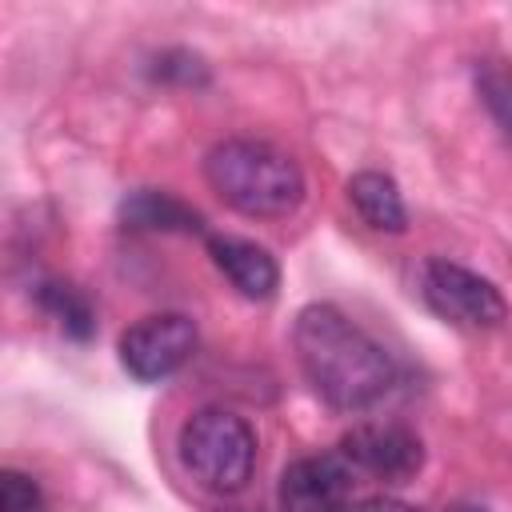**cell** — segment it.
I'll use <instances>...</instances> for the list:
<instances>
[{"instance_id":"1","label":"cell","mask_w":512,"mask_h":512,"mask_svg":"<svg viewBox=\"0 0 512 512\" xmlns=\"http://www.w3.org/2000/svg\"><path fill=\"white\" fill-rule=\"evenodd\" d=\"M292 348L312 392L336 412H368L396 384L392 356L332 304H308L296 312Z\"/></svg>"},{"instance_id":"2","label":"cell","mask_w":512,"mask_h":512,"mask_svg":"<svg viewBox=\"0 0 512 512\" xmlns=\"http://www.w3.org/2000/svg\"><path fill=\"white\" fill-rule=\"evenodd\" d=\"M204 180L228 208L260 220L292 216L304 204L300 164L284 148L252 136H228L212 144L204 156Z\"/></svg>"},{"instance_id":"3","label":"cell","mask_w":512,"mask_h":512,"mask_svg":"<svg viewBox=\"0 0 512 512\" xmlns=\"http://www.w3.org/2000/svg\"><path fill=\"white\" fill-rule=\"evenodd\" d=\"M180 460L200 488L232 496L256 468V432L232 408H200L180 428Z\"/></svg>"},{"instance_id":"4","label":"cell","mask_w":512,"mask_h":512,"mask_svg":"<svg viewBox=\"0 0 512 512\" xmlns=\"http://www.w3.org/2000/svg\"><path fill=\"white\" fill-rule=\"evenodd\" d=\"M420 292H424L428 308L456 328L484 332V328H500L508 320V304H504L500 288L488 276H480L464 264H452V260H428L420 272Z\"/></svg>"},{"instance_id":"5","label":"cell","mask_w":512,"mask_h":512,"mask_svg":"<svg viewBox=\"0 0 512 512\" xmlns=\"http://www.w3.org/2000/svg\"><path fill=\"white\" fill-rule=\"evenodd\" d=\"M196 352V324L184 312H152L124 328L120 336V364L128 376L152 384L180 372Z\"/></svg>"},{"instance_id":"6","label":"cell","mask_w":512,"mask_h":512,"mask_svg":"<svg viewBox=\"0 0 512 512\" xmlns=\"http://www.w3.org/2000/svg\"><path fill=\"white\" fill-rule=\"evenodd\" d=\"M340 456L352 464V472L376 476L384 484H408L424 468V444L412 428L392 420H364L344 432Z\"/></svg>"},{"instance_id":"7","label":"cell","mask_w":512,"mask_h":512,"mask_svg":"<svg viewBox=\"0 0 512 512\" xmlns=\"http://www.w3.org/2000/svg\"><path fill=\"white\" fill-rule=\"evenodd\" d=\"M356 472L340 452L300 456L280 476V508L284 512H344L352 504Z\"/></svg>"},{"instance_id":"8","label":"cell","mask_w":512,"mask_h":512,"mask_svg":"<svg viewBox=\"0 0 512 512\" xmlns=\"http://www.w3.org/2000/svg\"><path fill=\"white\" fill-rule=\"evenodd\" d=\"M208 256L224 272V280L248 296V300H268L280 288V268L268 248L240 240V236H208Z\"/></svg>"},{"instance_id":"9","label":"cell","mask_w":512,"mask_h":512,"mask_svg":"<svg viewBox=\"0 0 512 512\" xmlns=\"http://www.w3.org/2000/svg\"><path fill=\"white\" fill-rule=\"evenodd\" d=\"M348 200L356 204L360 220L376 232H404L408 228V212H404V196L396 188L392 176L384 172H356L348 180Z\"/></svg>"},{"instance_id":"10","label":"cell","mask_w":512,"mask_h":512,"mask_svg":"<svg viewBox=\"0 0 512 512\" xmlns=\"http://www.w3.org/2000/svg\"><path fill=\"white\" fill-rule=\"evenodd\" d=\"M120 216L128 228H156V232H200V212L188 208L184 200L156 192V188H140L120 204Z\"/></svg>"},{"instance_id":"11","label":"cell","mask_w":512,"mask_h":512,"mask_svg":"<svg viewBox=\"0 0 512 512\" xmlns=\"http://www.w3.org/2000/svg\"><path fill=\"white\" fill-rule=\"evenodd\" d=\"M472 80H476V92H480V104L488 108L492 124L500 128V136L512 144V64L508 60H476L472 68Z\"/></svg>"},{"instance_id":"12","label":"cell","mask_w":512,"mask_h":512,"mask_svg":"<svg viewBox=\"0 0 512 512\" xmlns=\"http://www.w3.org/2000/svg\"><path fill=\"white\" fill-rule=\"evenodd\" d=\"M40 304H44V308L60 320V328L72 332L76 340H84V336L92 332V308H88V300H84L72 284H60V280L40 284Z\"/></svg>"},{"instance_id":"13","label":"cell","mask_w":512,"mask_h":512,"mask_svg":"<svg viewBox=\"0 0 512 512\" xmlns=\"http://www.w3.org/2000/svg\"><path fill=\"white\" fill-rule=\"evenodd\" d=\"M0 512H48V504H44V492L36 488V480L8 468L0 476Z\"/></svg>"},{"instance_id":"14","label":"cell","mask_w":512,"mask_h":512,"mask_svg":"<svg viewBox=\"0 0 512 512\" xmlns=\"http://www.w3.org/2000/svg\"><path fill=\"white\" fill-rule=\"evenodd\" d=\"M344 512H420L404 500H392V496H372V500H360V504H348Z\"/></svg>"},{"instance_id":"15","label":"cell","mask_w":512,"mask_h":512,"mask_svg":"<svg viewBox=\"0 0 512 512\" xmlns=\"http://www.w3.org/2000/svg\"><path fill=\"white\" fill-rule=\"evenodd\" d=\"M440 512H492L488 504H476V500H452V504H444Z\"/></svg>"}]
</instances>
